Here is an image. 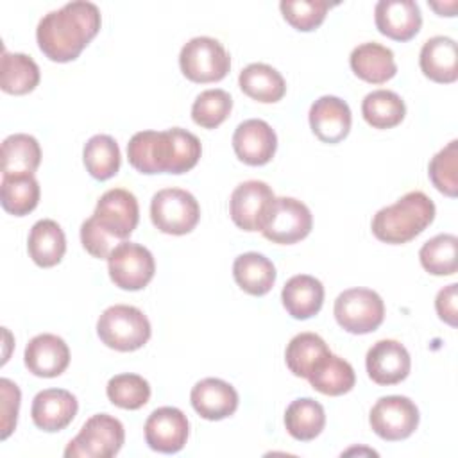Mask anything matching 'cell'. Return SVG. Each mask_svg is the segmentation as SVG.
I'll return each instance as SVG.
<instances>
[{
    "label": "cell",
    "mask_w": 458,
    "mask_h": 458,
    "mask_svg": "<svg viewBox=\"0 0 458 458\" xmlns=\"http://www.w3.org/2000/svg\"><path fill=\"white\" fill-rule=\"evenodd\" d=\"M100 11L91 2H70L47 13L36 29L39 50L54 63H70L81 55L100 30Z\"/></svg>",
    "instance_id": "6da1fadb"
},
{
    "label": "cell",
    "mask_w": 458,
    "mask_h": 458,
    "mask_svg": "<svg viewBox=\"0 0 458 458\" xmlns=\"http://www.w3.org/2000/svg\"><path fill=\"white\" fill-rule=\"evenodd\" d=\"M200 140L181 127L166 131H140L127 143V157L141 174H184L200 159Z\"/></svg>",
    "instance_id": "7a4b0ae2"
},
{
    "label": "cell",
    "mask_w": 458,
    "mask_h": 458,
    "mask_svg": "<svg viewBox=\"0 0 458 458\" xmlns=\"http://www.w3.org/2000/svg\"><path fill=\"white\" fill-rule=\"evenodd\" d=\"M435 218V204L422 191H408L397 202L381 208L372 218V234L390 245H401L419 236Z\"/></svg>",
    "instance_id": "3957f363"
},
{
    "label": "cell",
    "mask_w": 458,
    "mask_h": 458,
    "mask_svg": "<svg viewBox=\"0 0 458 458\" xmlns=\"http://www.w3.org/2000/svg\"><path fill=\"white\" fill-rule=\"evenodd\" d=\"M147 315L129 304H114L102 311L97 320V335L104 345L120 352L141 349L150 338Z\"/></svg>",
    "instance_id": "277c9868"
},
{
    "label": "cell",
    "mask_w": 458,
    "mask_h": 458,
    "mask_svg": "<svg viewBox=\"0 0 458 458\" xmlns=\"http://www.w3.org/2000/svg\"><path fill=\"white\" fill-rule=\"evenodd\" d=\"M313 227V216L310 208L293 197H274L268 204L261 234L272 243L292 245L304 240Z\"/></svg>",
    "instance_id": "5b68a950"
},
{
    "label": "cell",
    "mask_w": 458,
    "mask_h": 458,
    "mask_svg": "<svg viewBox=\"0 0 458 458\" xmlns=\"http://www.w3.org/2000/svg\"><path fill=\"white\" fill-rule=\"evenodd\" d=\"M125 440L123 424L109 415L97 413L89 417L77 437L64 449L66 458H111L118 454Z\"/></svg>",
    "instance_id": "8992f818"
},
{
    "label": "cell",
    "mask_w": 458,
    "mask_h": 458,
    "mask_svg": "<svg viewBox=\"0 0 458 458\" xmlns=\"http://www.w3.org/2000/svg\"><path fill=\"white\" fill-rule=\"evenodd\" d=\"M140 220L136 197L123 188L107 190L97 202L89 222L114 245L127 240Z\"/></svg>",
    "instance_id": "52a82bcc"
},
{
    "label": "cell",
    "mask_w": 458,
    "mask_h": 458,
    "mask_svg": "<svg viewBox=\"0 0 458 458\" xmlns=\"http://www.w3.org/2000/svg\"><path fill=\"white\" fill-rule=\"evenodd\" d=\"M179 66L182 75L191 82H218L227 75L231 57L218 39L197 36L181 48Z\"/></svg>",
    "instance_id": "ba28073f"
},
{
    "label": "cell",
    "mask_w": 458,
    "mask_h": 458,
    "mask_svg": "<svg viewBox=\"0 0 458 458\" xmlns=\"http://www.w3.org/2000/svg\"><path fill=\"white\" fill-rule=\"evenodd\" d=\"M335 318L342 329L352 335L376 331L385 318V302L370 288H349L335 299Z\"/></svg>",
    "instance_id": "9c48e42d"
},
{
    "label": "cell",
    "mask_w": 458,
    "mask_h": 458,
    "mask_svg": "<svg viewBox=\"0 0 458 458\" xmlns=\"http://www.w3.org/2000/svg\"><path fill=\"white\" fill-rule=\"evenodd\" d=\"M150 218L161 233L182 236L197 227L200 206L190 191L181 188H165L152 197Z\"/></svg>",
    "instance_id": "30bf717a"
},
{
    "label": "cell",
    "mask_w": 458,
    "mask_h": 458,
    "mask_svg": "<svg viewBox=\"0 0 458 458\" xmlns=\"http://www.w3.org/2000/svg\"><path fill=\"white\" fill-rule=\"evenodd\" d=\"M109 277L114 286L129 292L145 288L156 272L152 252L134 242L118 243L107 258Z\"/></svg>",
    "instance_id": "8fae6325"
},
{
    "label": "cell",
    "mask_w": 458,
    "mask_h": 458,
    "mask_svg": "<svg viewBox=\"0 0 458 458\" xmlns=\"http://www.w3.org/2000/svg\"><path fill=\"white\" fill-rule=\"evenodd\" d=\"M419 408L410 397L404 395L379 397L369 415L372 431L388 442L411 437L419 426Z\"/></svg>",
    "instance_id": "7c38bea8"
},
{
    "label": "cell",
    "mask_w": 458,
    "mask_h": 458,
    "mask_svg": "<svg viewBox=\"0 0 458 458\" xmlns=\"http://www.w3.org/2000/svg\"><path fill=\"white\" fill-rule=\"evenodd\" d=\"M188 435V419L175 406H161L154 410L145 422V442L152 451L163 454L179 453L186 445Z\"/></svg>",
    "instance_id": "4fadbf2b"
},
{
    "label": "cell",
    "mask_w": 458,
    "mask_h": 458,
    "mask_svg": "<svg viewBox=\"0 0 458 458\" xmlns=\"http://www.w3.org/2000/svg\"><path fill=\"white\" fill-rule=\"evenodd\" d=\"M369 377L376 385H397L404 381L411 369L410 352L397 340H377L365 356Z\"/></svg>",
    "instance_id": "5bb4252c"
},
{
    "label": "cell",
    "mask_w": 458,
    "mask_h": 458,
    "mask_svg": "<svg viewBox=\"0 0 458 458\" xmlns=\"http://www.w3.org/2000/svg\"><path fill=\"white\" fill-rule=\"evenodd\" d=\"M274 200L272 188L263 181H245L238 184L229 199L231 220L243 231H259L265 211Z\"/></svg>",
    "instance_id": "9a60e30c"
},
{
    "label": "cell",
    "mask_w": 458,
    "mask_h": 458,
    "mask_svg": "<svg viewBox=\"0 0 458 458\" xmlns=\"http://www.w3.org/2000/svg\"><path fill=\"white\" fill-rule=\"evenodd\" d=\"M233 148L236 157L245 165L261 166L274 157L277 136L265 120L250 118L234 129Z\"/></svg>",
    "instance_id": "2e32d148"
},
{
    "label": "cell",
    "mask_w": 458,
    "mask_h": 458,
    "mask_svg": "<svg viewBox=\"0 0 458 458\" xmlns=\"http://www.w3.org/2000/svg\"><path fill=\"white\" fill-rule=\"evenodd\" d=\"M352 123L349 104L335 95L317 98L310 107V127L313 134L329 145L347 138Z\"/></svg>",
    "instance_id": "e0dca14e"
},
{
    "label": "cell",
    "mask_w": 458,
    "mask_h": 458,
    "mask_svg": "<svg viewBox=\"0 0 458 458\" xmlns=\"http://www.w3.org/2000/svg\"><path fill=\"white\" fill-rule=\"evenodd\" d=\"M374 20L377 30L394 41H410L422 27L420 9L413 0H379Z\"/></svg>",
    "instance_id": "ac0fdd59"
},
{
    "label": "cell",
    "mask_w": 458,
    "mask_h": 458,
    "mask_svg": "<svg viewBox=\"0 0 458 458\" xmlns=\"http://www.w3.org/2000/svg\"><path fill=\"white\" fill-rule=\"evenodd\" d=\"M23 361L38 377H57L70 365V349L61 336L41 333L27 344Z\"/></svg>",
    "instance_id": "d6986e66"
},
{
    "label": "cell",
    "mask_w": 458,
    "mask_h": 458,
    "mask_svg": "<svg viewBox=\"0 0 458 458\" xmlns=\"http://www.w3.org/2000/svg\"><path fill=\"white\" fill-rule=\"evenodd\" d=\"M79 403L75 395L64 388H47L36 394L30 417L36 428L54 433L64 429L75 419Z\"/></svg>",
    "instance_id": "ffe728a7"
},
{
    "label": "cell",
    "mask_w": 458,
    "mask_h": 458,
    "mask_svg": "<svg viewBox=\"0 0 458 458\" xmlns=\"http://www.w3.org/2000/svg\"><path fill=\"white\" fill-rule=\"evenodd\" d=\"M193 410L206 420H222L238 408V392L218 377H206L195 383L190 394Z\"/></svg>",
    "instance_id": "44dd1931"
},
{
    "label": "cell",
    "mask_w": 458,
    "mask_h": 458,
    "mask_svg": "<svg viewBox=\"0 0 458 458\" xmlns=\"http://www.w3.org/2000/svg\"><path fill=\"white\" fill-rule=\"evenodd\" d=\"M422 73L440 84H451L458 79V47L449 36L429 38L419 55Z\"/></svg>",
    "instance_id": "7402d4cb"
},
{
    "label": "cell",
    "mask_w": 458,
    "mask_h": 458,
    "mask_svg": "<svg viewBox=\"0 0 458 458\" xmlns=\"http://www.w3.org/2000/svg\"><path fill=\"white\" fill-rule=\"evenodd\" d=\"M349 64L356 77L370 84H383L397 73L394 52L376 41L358 45L351 52Z\"/></svg>",
    "instance_id": "603a6c76"
},
{
    "label": "cell",
    "mask_w": 458,
    "mask_h": 458,
    "mask_svg": "<svg viewBox=\"0 0 458 458\" xmlns=\"http://www.w3.org/2000/svg\"><path fill=\"white\" fill-rule=\"evenodd\" d=\"M281 301L290 317L306 320L320 311L324 304V286L313 276L297 274L283 286Z\"/></svg>",
    "instance_id": "cb8c5ba5"
},
{
    "label": "cell",
    "mask_w": 458,
    "mask_h": 458,
    "mask_svg": "<svg viewBox=\"0 0 458 458\" xmlns=\"http://www.w3.org/2000/svg\"><path fill=\"white\" fill-rule=\"evenodd\" d=\"M27 250L30 259L43 268L55 267L66 252V236L55 220H38L29 233Z\"/></svg>",
    "instance_id": "d4e9b609"
},
{
    "label": "cell",
    "mask_w": 458,
    "mask_h": 458,
    "mask_svg": "<svg viewBox=\"0 0 458 458\" xmlns=\"http://www.w3.org/2000/svg\"><path fill=\"white\" fill-rule=\"evenodd\" d=\"M233 276L245 293L261 297L268 293L276 283V267L263 254L245 252L234 259Z\"/></svg>",
    "instance_id": "484cf974"
},
{
    "label": "cell",
    "mask_w": 458,
    "mask_h": 458,
    "mask_svg": "<svg viewBox=\"0 0 458 458\" xmlns=\"http://www.w3.org/2000/svg\"><path fill=\"white\" fill-rule=\"evenodd\" d=\"M238 84L242 91L261 104L279 102L286 93L283 75L265 63H252L240 72Z\"/></svg>",
    "instance_id": "4316f807"
},
{
    "label": "cell",
    "mask_w": 458,
    "mask_h": 458,
    "mask_svg": "<svg viewBox=\"0 0 458 458\" xmlns=\"http://www.w3.org/2000/svg\"><path fill=\"white\" fill-rule=\"evenodd\" d=\"M324 426V406L311 397H301L292 401L284 411V428L288 435L295 440L310 442L322 433Z\"/></svg>",
    "instance_id": "83f0119b"
},
{
    "label": "cell",
    "mask_w": 458,
    "mask_h": 458,
    "mask_svg": "<svg viewBox=\"0 0 458 458\" xmlns=\"http://www.w3.org/2000/svg\"><path fill=\"white\" fill-rule=\"evenodd\" d=\"M39 84V66L20 52L4 50L0 61V88L9 95H27Z\"/></svg>",
    "instance_id": "f1b7e54d"
},
{
    "label": "cell",
    "mask_w": 458,
    "mask_h": 458,
    "mask_svg": "<svg viewBox=\"0 0 458 458\" xmlns=\"http://www.w3.org/2000/svg\"><path fill=\"white\" fill-rule=\"evenodd\" d=\"M310 385L324 395H344L352 390L356 383L354 369L344 358L329 352L308 376Z\"/></svg>",
    "instance_id": "f546056e"
},
{
    "label": "cell",
    "mask_w": 458,
    "mask_h": 458,
    "mask_svg": "<svg viewBox=\"0 0 458 458\" xmlns=\"http://www.w3.org/2000/svg\"><path fill=\"white\" fill-rule=\"evenodd\" d=\"M41 163V147L30 134H11L2 141V175L34 174Z\"/></svg>",
    "instance_id": "4dcf8cb0"
},
{
    "label": "cell",
    "mask_w": 458,
    "mask_h": 458,
    "mask_svg": "<svg viewBox=\"0 0 458 458\" xmlns=\"http://www.w3.org/2000/svg\"><path fill=\"white\" fill-rule=\"evenodd\" d=\"M327 344L315 333L295 335L284 351V361L290 372L297 377L308 379L313 369L329 354Z\"/></svg>",
    "instance_id": "1f68e13d"
},
{
    "label": "cell",
    "mask_w": 458,
    "mask_h": 458,
    "mask_svg": "<svg viewBox=\"0 0 458 458\" xmlns=\"http://www.w3.org/2000/svg\"><path fill=\"white\" fill-rule=\"evenodd\" d=\"M39 182L34 174L2 175L0 202L9 215L25 216L34 211L39 202Z\"/></svg>",
    "instance_id": "d6a6232c"
},
{
    "label": "cell",
    "mask_w": 458,
    "mask_h": 458,
    "mask_svg": "<svg viewBox=\"0 0 458 458\" xmlns=\"http://www.w3.org/2000/svg\"><path fill=\"white\" fill-rule=\"evenodd\" d=\"M361 114L374 129H392L404 120V100L390 89H376L365 95L361 102Z\"/></svg>",
    "instance_id": "836d02e7"
},
{
    "label": "cell",
    "mask_w": 458,
    "mask_h": 458,
    "mask_svg": "<svg viewBox=\"0 0 458 458\" xmlns=\"http://www.w3.org/2000/svg\"><path fill=\"white\" fill-rule=\"evenodd\" d=\"M82 159L88 174L97 181H107L120 170V148L109 134L91 136L82 150Z\"/></svg>",
    "instance_id": "e575fe53"
},
{
    "label": "cell",
    "mask_w": 458,
    "mask_h": 458,
    "mask_svg": "<svg viewBox=\"0 0 458 458\" xmlns=\"http://www.w3.org/2000/svg\"><path fill=\"white\" fill-rule=\"evenodd\" d=\"M458 238L454 234H437L428 240L420 250L419 259L426 272L433 276H453L458 270Z\"/></svg>",
    "instance_id": "d590c367"
},
{
    "label": "cell",
    "mask_w": 458,
    "mask_h": 458,
    "mask_svg": "<svg viewBox=\"0 0 458 458\" xmlns=\"http://www.w3.org/2000/svg\"><path fill=\"white\" fill-rule=\"evenodd\" d=\"M106 394L122 410H140L150 399V385L138 374H116L107 381Z\"/></svg>",
    "instance_id": "8d00e7d4"
},
{
    "label": "cell",
    "mask_w": 458,
    "mask_h": 458,
    "mask_svg": "<svg viewBox=\"0 0 458 458\" xmlns=\"http://www.w3.org/2000/svg\"><path fill=\"white\" fill-rule=\"evenodd\" d=\"M233 109V98L224 89H206L202 91L193 106H191V118L197 125L204 129H216L224 123Z\"/></svg>",
    "instance_id": "74e56055"
},
{
    "label": "cell",
    "mask_w": 458,
    "mask_h": 458,
    "mask_svg": "<svg viewBox=\"0 0 458 458\" xmlns=\"http://www.w3.org/2000/svg\"><path fill=\"white\" fill-rule=\"evenodd\" d=\"M429 181L433 186L447 195L456 197L458 193V141H449L442 150H438L429 161Z\"/></svg>",
    "instance_id": "f35d334b"
},
{
    "label": "cell",
    "mask_w": 458,
    "mask_h": 458,
    "mask_svg": "<svg viewBox=\"0 0 458 458\" xmlns=\"http://www.w3.org/2000/svg\"><path fill=\"white\" fill-rule=\"evenodd\" d=\"M329 7L326 0H283L279 4L283 18L301 32L315 30L324 21Z\"/></svg>",
    "instance_id": "ab89813d"
},
{
    "label": "cell",
    "mask_w": 458,
    "mask_h": 458,
    "mask_svg": "<svg viewBox=\"0 0 458 458\" xmlns=\"http://www.w3.org/2000/svg\"><path fill=\"white\" fill-rule=\"evenodd\" d=\"M0 399H2V404H0V415H2L0 438L5 440L14 431L16 420H18V410H20V399H21L18 385L13 383L7 377H2L0 379Z\"/></svg>",
    "instance_id": "60d3db41"
},
{
    "label": "cell",
    "mask_w": 458,
    "mask_h": 458,
    "mask_svg": "<svg viewBox=\"0 0 458 458\" xmlns=\"http://www.w3.org/2000/svg\"><path fill=\"white\" fill-rule=\"evenodd\" d=\"M458 299V284H447L444 286L435 299V310L437 315L440 317V320H444L445 324H449L451 327H456V317H458V310H456V301Z\"/></svg>",
    "instance_id": "b9f144b4"
}]
</instances>
